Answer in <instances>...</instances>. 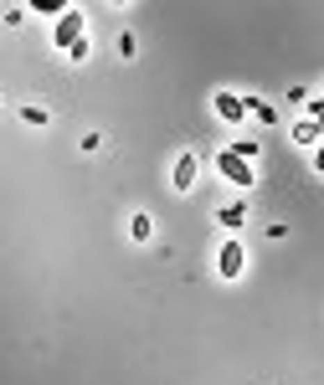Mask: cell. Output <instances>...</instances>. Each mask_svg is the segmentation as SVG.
Returning a JSON list of instances; mask_svg holds the SVG:
<instances>
[{
	"mask_svg": "<svg viewBox=\"0 0 324 385\" xmlns=\"http://www.w3.org/2000/svg\"><path fill=\"white\" fill-rule=\"evenodd\" d=\"M216 170H222V180H232V185H242V190H248V185H252V165H248V159H237V154H216Z\"/></svg>",
	"mask_w": 324,
	"mask_h": 385,
	"instance_id": "1",
	"label": "cell"
},
{
	"mask_svg": "<svg viewBox=\"0 0 324 385\" xmlns=\"http://www.w3.org/2000/svg\"><path fill=\"white\" fill-rule=\"evenodd\" d=\"M51 42H57V47H67V51L83 42V10H67V16L57 21V36H51Z\"/></svg>",
	"mask_w": 324,
	"mask_h": 385,
	"instance_id": "2",
	"label": "cell"
},
{
	"mask_svg": "<svg viewBox=\"0 0 324 385\" xmlns=\"http://www.w3.org/2000/svg\"><path fill=\"white\" fill-rule=\"evenodd\" d=\"M216 268H222V277H242V268H248V252H242V242H227L222 257H216Z\"/></svg>",
	"mask_w": 324,
	"mask_h": 385,
	"instance_id": "3",
	"label": "cell"
},
{
	"mask_svg": "<svg viewBox=\"0 0 324 385\" xmlns=\"http://www.w3.org/2000/svg\"><path fill=\"white\" fill-rule=\"evenodd\" d=\"M242 113H248V98H237V92H216V118H222V124H242Z\"/></svg>",
	"mask_w": 324,
	"mask_h": 385,
	"instance_id": "4",
	"label": "cell"
},
{
	"mask_svg": "<svg viewBox=\"0 0 324 385\" xmlns=\"http://www.w3.org/2000/svg\"><path fill=\"white\" fill-rule=\"evenodd\" d=\"M196 170H201V159H196V154H180V159H175V180H170V185H175V190H191V185H196Z\"/></svg>",
	"mask_w": 324,
	"mask_h": 385,
	"instance_id": "5",
	"label": "cell"
},
{
	"mask_svg": "<svg viewBox=\"0 0 324 385\" xmlns=\"http://www.w3.org/2000/svg\"><path fill=\"white\" fill-rule=\"evenodd\" d=\"M216 221H222L227 231H237L242 221H248V206H222V211H216Z\"/></svg>",
	"mask_w": 324,
	"mask_h": 385,
	"instance_id": "6",
	"label": "cell"
},
{
	"mask_svg": "<svg viewBox=\"0 0 324 385\" xmlns=\"http://www.w3.org/2000/svg\"><path fill=\"white\" fill-rule=\"evenodd\" d=\"M319 134H324V129L309 124V118H304V124H293V139H299V144H314V149H319Z\"/></svg>",
	"mask_w": 324,
	"mask_h": 385,
	"instance_id": "7",
	"label": "cell"
},
{
	"mask_svg": "<svg viewBox=\"0 0 324 385\" xmlns=\"http://www.w3.org/2000/svg\"><path fill=\"white\" fill-rule=\"evenodd\" d=\"M149 231H154V227H149V216L139 211V216L129 221V236H134V242H149Z\"/></svg>",
	"mask_w": 324,
	"mask_h": 385,
	"instance_id": "8",
	"label": "cell"
},
{
	"mask_svg": "<svg viewBox=\"0 0 324 385\" xmlns=\"http://www.w3.org/2000/svg\"><path fill=\"white\" fill-rule=\"evenodd\" d=\"M232 154H237V159H257V139H237V144H232Z\"/></svg>",
	"mask_w": 324,
	"mask_h": 385,
	"instance_id": "9",
	"label": "cell"
},
{
	"mask_svg": "<svg viewBox=\"0 0 324 385\" xmlns=\"http://www.w3.org/2000/svg\"><path fill=\"white\" fill-rule=\"evenodd\" d=\"M248 113H257V118H263V124H273V118H278L273 108H268V103H257V98H248Z\"/></svg>",
	"mask_w": 324,
	"mask_h": 385,
	"instance_id": "10",
	"label": "cell"
},
{
	"mask_svg": "<svg viewBox=\"0 0 324 385\" xmlns=\"http://www.w3.org/2000/svg\"><path fill=\"white\" fill-rule=\"evenodd\" d=\"M309 124H319V129H324V98H319V103H309Z\"/></svg>",
	"mask_w": 324,
	"mask_h": 385,
	"instance_id": "11",
	"label": "cell"
},
{
	"mask_svg": "<svg viewBox=\"0 0 324 385\" xmlns=\"http://www.w3.org/2000/svg\"><path fill=\"white\" fill-rule=\"evenodd\" d=\"M314 170H319V175H324V144H319V149H314Z\"/></svg>",
	"mask_w": 324,
	"mask_h": 385,
	"instance_id": "12",
	"label": "cell"
}]
</instances>
